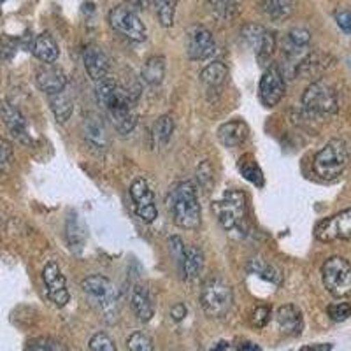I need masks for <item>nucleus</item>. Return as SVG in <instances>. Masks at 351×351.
<instances>
[{
	"mask_svg": "<svg viewBox=\"0 0 351 351\" xmlns=\"http://www.w3.org/2000/svg\"><path fill=\"white\" fill-rule=\"evenodd\" d=\"M95 97L97 102L108 112L109 121L116 128V132L127 136L136 128L137 116L134 111L136 97L132 95L128 90L120 86L111 77H106V80L97 83Z\"/></svg>",
	"mask_w": 351,
	"mask_h": 351,
	"instance_id": "nucleus-1",
	"label": "nucleus"
},
{
	"mask_svg": "<svg viewBox=\"0 0 351 351\" xmlns=\"http://www.w3.org/2000/svg\"><path fill=\"white\" fill-rule=\"evenodd\" d=\"M167 208L172 221L184 230H195L202 223L197 188L192 181H181L172 186L167 197Z\"/></svg>",
	"mask_w": 351,
	"mask_h": 351,
	"instance_id": "nucleus-2",
	"label": "nucleus"
},
{
	"mask_svg": "<svg viewBox=\"0 0 351 351\" xmlns=\"http://www.w3.org/2000/svg\"><path fill=\"white\" fill-rule=\"evenodd\" d=\"M81 290L88 302L102 313L104 319L112 324L118 316V307H120V291L114 287V283L108 280L106 276L93 274L81 281Z\"/></svg>",
	"mask_w": 351,
	"mask_h": 351,
	"instance_id": "nucleus-3",
	"label": "nucleus"
},
{
	"mask_svg": "<svg viewBox=\"0 0 351 351\" xmlns=\"http://www.w3.org/2000/svg\"><path fill=\"white\" fill-rule=\"evenodd\" d=\"M246 209L247 197L241 190H227L221 199L213 202V213L230 234H246Z\"/></svg>",
	"mask_w": 351,
	"mask_h": 351,
	"instance_id": "nucleus-4",
	"label": "nucleus"
},
{
	"mask_svg": "<svg viewBox=\"0 0 351 351\" xmlns=\"http://www.w3.org/2000/svg\"><path fill=\"white\" fill-rule=\"evenodd\" d=\"M350 148L341 139H332L324 148L316 153L313 160V171L318 178L325 181H332L339 178L350 165Z\"/></svg>",
	"mask_w": 351,
	"mask_h": 351,
	"instance_id": "nucleus-5",
	"label": "nucleus"
},
{
	"mask_svg": "<svg viewBox=\"0 0 351 351\" xmlns=\"http://www.w3.org/2000/svg\"><path fill=\"white\" fill-rule=\"evenodd\" d=\"M234 306V291L230 285L218 276L204 281L200 290V307L209 318H223Z\"/></svg>",
	"mask_w": 351,
	"mask_h": 351,
	"instance_id": "nucleus-6",
	"label": "nucleus"
},
{
	"mask_svg": "<svg viewBox=\"0 0 351 351\" xmlns=\"http://www.w3.org/2000/svg\"><path fill=\"white\" fill-rule=\"evenodd\" d=\"M302 106L315 116H332L339 109V97L328 81H313L302 93Z\"/></svg>",
	"mask_w": 351,
	"mask_h": 351,
	"instance_id": "nucleus-7",
	"label": "nucleus"
},
{
	"mask_svg": "<svg viewBox=\"0 0 351 351\" xmlns=\"http://www.w3.org/2000/svg\"><path fill=\"white\" fill-rule=\"evenodd\" d=\"M322 280L330 295L351 297V263L343 256H332L322 267Z\"/></svg>",
	"mask_w": 351,
	"mask_h": 351,
	"instance_id": "nucleus-8",
	"label": "nucleus"
},
{
	"mask_svg": "<svg viewBox=\"0 0 351 351\" xmlns=\"http://www.w3.org/2000/svg\"><path fill=\"white\" fill-rule=\"evenodd\" d=\"M109 25L116 34H120L125 39L132 40V43H143L148 37L146 27L141 21L139 14H137L130 5H116L109 11Z\"/></svg>",
	"mask_w": 351,
	"mask_h": 351,
	"instance_id": "nucleus-9",
	"label": "nucleus"
},
{
	"mask_svg": "<svg viewBox=\"0 0 351 351\" xmlns=\"http://www.w3.org/2000/svg\"><path fill=\"white\" fill-rule=\"evenodd\" d=\"M243 39L246 40L250 46L253 48L256 56V62L260 64V67H269L272 56L276 53V36L267 30L262 25H244L243 27Z\"/></svg>",
	"mask_w": 351,
	"mask_h": 351,
	"instance_id": "nucleus-10",
	"label": "nucleus"
},
{
	"mask_svg": "<svg viewBox=\"0 0 351 351\" xmlns=\"http://www.w3.org/2000/svg\"><path fill=\"white\" fill-rule=\"evenodd\" d=\"M315 236L322 243L351 239V208L322 219L315 227Z\"/></svg>",
	"mask_w": 351,
	"mask_h": 351,
	"instance_id": "nucleus-11",
	"label": "nucleus"
},
{
	"mask_svg": "<svg viewBox=\"0 0 351 351\" xmlns=\"http://www.w3.org/2000/svg\"><path fill=\"white\" fill-rule=\"evenodd\" d=\"M130 199L134 202L137 216L143 219L144 223H153L158 216V209H156L155 204V193L144 178H137V180L132 181Z\"/></svg>",
	"mask_w": 351,
	"mask_h": 351,
	"instance_id": "nucleus-12",
	"label": "nucleus"
},
{
	"mask_svg": "<svg viewBox=\"0 0 351 351\" xmlns=\"http://www.w3.org/2000/svg\"><path fill=\"white\" fill-rule=\"evenodd\" d=\"M287 92V83H285L283 72L276 65H269L262 74V80L258 84V97L265 108H274L281 102Z\"/></svg>",
	"mask_w": 351,
	"mask_h": 351,
	"instance_id": "nucleus-13",
	"label": "nucleus"
},
{
	"mask_svg": "<svg viewBox=\"0 0 351 351\" xmlns=\"http://www.w3.org/2000/svg\"><path fill=\"white\" fill-rule=\"evenodd\" d=\"M216 43L211 30L202 25H193L186 32V55L190 60L202 62L215 55Z\"/></svg>",
	"mask_w": 351,
	"mask_h": 351,
	"instance_id": "nucleus-14",
	"label": "nucleus"
},
{
	"mask_svg": "<svg viewBox=\"0 0 351 351\" xmlns=\"http://www.w3.org/2000/svg\"><path fill=\"white\" fill-rule=\"evenodd\" d=\"M43 281L48 297L56 307H65L71 300V293L67 288V280H65L64 272L60 265L56 262H48L43 271Z\"/></svg>",
	"mask_w": 351,
	"mask_h": 351,
	"instance_id": "nucleus-15",
	"label": "nucleus"
},
{
	"mask_svg": "<svg viewBox=\"0 0 351 351\" xmlns=\"http://www.w3.org/2000/svg\"><path fill=\"white\" fill-rule=\"evenodd\" d=\"M334 56H330L328 53H307L302 60L297 64V67L293 69V76L300 77V80L311 81L313 83V81L322 80V76L334 65Z\"/></svg>",
	"mask_w": 351,
	"mask_h": 351,
	"instance_id": "nucleus-16",
	"label": "nucleus"
},
{
	"mask_svg": "<svg viewBox=\"0 0 351 351\" xmlns=\"http://www.w3.org/2000/svg\"><path fill=\"white\" fill-rule=\"evenodd\" d=\"M0 116H2V121H4L5 128L9 130L12 139H16L18 143L25 144V146H30V144H32V137L28 134L25 116L21 114V111L16 106H12L11 102L5 100L4 104L0 106Z\"/></svg>",
	"mask_w": 351,
	"mask_h": 351,
	"instance_id": "nucleus-17",
	"label": "nucleus"
},
{
	"mask_svg": "<svg viewBox=\"0 0 351 351\" xmlns=\"http://www.w3.org/2000/svg\"><path fill=\"white\" fill-rule=\"evenodd\" d=\"M83 64L90 80L95 81V83L106 80L109 76V71H111L108 55L97 44H88L83 49Z\"/></svg>",
	"mask_w": 351,
	"mask_h": 351,
	"instance_id": "nucleus-18",
	"label": "nucleus"
},
{
	"mask_svg": "<svg viewBox=\"0 0 351 351\" xmlns=\"http://www.w3.org/2000/svg\"><path fill=\"white\" fill-rule=\"evenodd\" d=\"M36 84L40 92H44L48 97L55 95L67 88V76L62 69L55 67L53 64H46L37 71Z\"/></svg>",
	"mask_w": 351,
	"mask_h": 351,
	"instance_id": "nucleus-19",
	"label": "nucleus"
},
{
	"mask_svg": "<svg viewBox=\"0 0 351 351\" xmlns=\"http://www.w3.org/2000/svg\"><path fill=\"white\" fill-rule=\"evenodd\" d=\"M84 141H86L88 148L95 153H106L109 149L108 128L99 116H90L84 121Z\"/></svg>",
	"mask_w": 351,
	"mask_h": 351,
	"instance_id": "nucleus-20",
	"label": "nucleus"
},
{
	"mask_svg": "<svg viewBox=\"0 0 351 351\" xmlns=\"http://www.w3.org/2000/svg\"><path fill=\"white\" fill-rule=\"evenodd\" d=\"M216 137L225 148H239L250 137V127L243 120L227 121L218 128Z\"/></svg>",
	"mask_w": 351,
	"mask_h": 351,
	"instance_id": "nucleus-21",
	"label": "nucleus"
},
{
	"mask_svg": "<svg viewBox=\"0 0 351 351\" xmlns=\"http://www.w3.org/2000/svg\"><path fill=\"white\" fill-rule=\"evenodd\" d=\"M276 322L280 325V330L283 334L291 335V337H297V335L302 334L304 330V318L302 313L297 306L293 304H285L281 306L278 311H276Z\"/></svg>",
	"mask_w": 351,
	"mask_h": 351,
	"instance_id": "nucleus-22",
	"label": "nucleus"
},
{
	"mask_svg": "<svg viewBox=\"0 0 351 351\" xmlns=\"http://www.w3.org/2000/svg\"><path fill=\"white\" fill-rule=\"evenodd\" d=\"M309 44H311V32L307 28L295 27L291 28L290 32L287 34V37H285L283 51L287 56H290V58H299L300 62L309 53L307 51Z\"/></svg>",
	"mask_w": 351,
	"mask_h": 351,
	"instance_id": "nucleus-23",
	"label": "nucleus"
},
{
	"mask_svg": "<svg viewBox=\"0 0 351 351\" xmlns=\"http://www.w3.org/2000/svg\"><path fill=\"white\" fill-rule=\"evenodd\" d=\"M130 306L134 315L137 316V319L141 322H149L155 315V302H153V297L149 293V290L143 285H134L130 291Z\"/></svg>",
	"mask_w": 351,
	"mask_h": 351,
	"instance_id": "nucleus-24",
	"label": "nucleus"
},
{
	"mask_svg": "<svg viewBox=\"0 0 351 351\" xmlns=\"http://www.w3.org/2000/svg\"><path fill=\"white\" fill-rule=\"evenodd\" d=\"M204 265H206V256L204 252L197 246H186L184 247V255L180 262L181 276L184 281H195L199 280L204 272Z\"/></svg>",
	"mask_w": 351,
	"mask_h": 351,
	"instance_id": "nucleus-25",
	"label": "nucleus"
},
{
	"mask_svg": "<svg viewBox=\"0 0 351 351\" xmlns=\"http://www.w3.org/2000/svg\"><path fill=\"white\" fill-rule=\"evenodd\" d=\"M246 271L250 272V276H255L258 280L267 281L272 287L280 288L283 285V272L280 271V267H276L274 263L267 262V260L255 258L247 263Z\"/></svg>",
	"mask_w": 351,
	"mask_h": 351,
	"instance_id": "nucleus-26",
	"label": "nucleus"
},
{
	"mask_svg": "<svg viewBox=\"0 0 351 351\" xmlns=\"http://www.w3.org/2000/svg\"><path fill=\"white\" fill-rule=\"evenodd\" d=\"M228 69L223 62H213L200 72V81L209 92H219L223 84L227 83Z\"/></svg>",
	"mask_w": 351,
	"mask_h": 351,
	"instance_id": "nucleus-27",
	"label": "nucleus"
},
{
	"mask_svg": "<svg viewBox=\"0 0 351 351\" xmlns=\"http://www.w3.org/2000/svg\"><path fill=\"white\" fill-rule=\"evenodd\" d=\"M32 49L34 55H36L43 64H55L58 55H60V48H58L55 37L48 32H43L40 36L36 37Z\"/></svg>",
	"mask_w": 351,
	"mask_h": 351,
	"instance_id": "nucleus-28",
	"label": "nucleus"
},
{
	"mask_svg": "<svg viewBox=\"0 0 351 351\" xmlns=\"http://www.w3.org/2000/svg\"><path fill=\"white\" fill-rule=\"evenodd\" d=\"M297 0H262L260 9H262L272 21H287L288 18L295 12Z\"/></svg>",
	"mask_w": 351,
	"mask_h": 351,
	"instance_id": "nucleus-29",
	"label": "nucleus"
},
{
	"mask_svg": "<svg viewBox=\"0 0 351 351\" xmlns=\"http://www.w3.org/2000/svg\"><path fill=\"white\" fill-rule=\"evenodd\" d=\"M49 109H51L58 123H67L69 118L72 116V111H74V100H72V95L67 88L55 93V95H49Z\"/></svg>",
	"mask_w": 351,
	"mask_h": 351,
	"instance_id": "nucleus-30",
	"label": "nucleus"
},
{
	"mask_svg": "<svg viewBox=\"0 0 351 351\" xmlns=\"http://www.w3.org/2000/svg\"><path fill=\"white\" fill-rule=\"evenodd\" d=\"M141 77L149 86H160L165 80V56L153 55L144 62Z\"/></svg>",
	"mask_w": 351,
	"mask_h": 351,
	"instance_id": "nucleus-31",
	"label": "nucleus"
},
{
	"mask_svg": "<svg viewBox=\"0 0 351 351\" xmlns=\"http://www.w3.org/2000/svg\"><path fill=\"white\" fill-rule=\"evenodd\" d=\"M172 132H174V120L171 114L160 116L152 128V144L153 148H164L171 141Z\"/></svg>",
	"mask_w": 351,
	"mask_h": 351,
	"instance_id": "nucleus-32",
	"label": "nucleus"
},
{
	"mask_svg": "<svg viewBox=\"0 0 351 351\" xmlns=\"http://www.w3.org/2000/svg\"><path fill=\"white\" fill-rule=\"evenodd\" d=\"M237 169H239L241 176L244 180L250 181L255 186L262 188L265 180H263V171L260 169V165L256 164V160L253 158L252 155H244L239 158V164H237Z\"/></svg>",
	"mask_w": 351,
	"mask_h": 351,
	"instance_id": "nucleus-33",
	"label": "nucleus"
},
{
	"mask_svg": "<svg viewBox=\"0 0 351 351\" xmlns=\"http://www.w3.org/2000/svg\"><path fill=\"white\" fill-rule=\"evenodd\" d=\"M25 351H71L67 344L55 337H36L25 344Z\"/></svg>",
	"mask_w": 351,
	"mask_h": 351,
	"instance_id": "nucleus-34",
	"label": "nucleus"
},
{
	"mask_svg": "<svg viewBox=\"0 0 351 351\" xmlns=\"http://www.w3.org/2000/svg\"><path fill=\"white\" fill-rule=\"evenodd\" d=\"M162 27H172L176 18V0H153Z\"/></svg>",
	"mask_w": 351,
	"mask_h": 351,
	"instance_id": "nucleus-35",
	"label": "nucleus"
},
{
	"mask_svg": "<svg viewBox=\"0 0 351 351\" xmlns=\"http://www.w3.org/2000/svg\"><path fill=\"white\" fill-rule=\"evenodd\" d=\"M197 183L200 184L204 192H211L215 188V169H213L211 162L209 160H202L197 167Z\"/></svg>",
	"mask_w": 351,
	"mask_h": 351,
	"instance_id": "nucleus-36",
	"label": "nucleus"
},
{
	"mask_svg": "<svg viewBox=\"0 0 351 351\" xmlns=\"http://www.w3.org/2000/svg\"><path fill=\"white\" fill-rule=\"evenodd\" d=\"M128 351H155L153 341L144 332H134L127 339Z\"/></svg>",
	"mask_w": 351,
	"mask_h": 351,
	"instance_id": "nucleus-37",
	"label": "nucleus"
},
{
	"mask_svg": "<svg viewBox=\"0 0 351 351\" xmlns=\"http://www.w3.org/2000/svg\"><path fill=\"white\" fill-rule=\"evenodd\" d=\"M215 16L219 20H230L236 12V2L234 0H209Z\"/></svg>",
	"mask_w": 351,
	"mask_h": 351,
	"instance_id": "nucleus-38",
	"label": "nucleus"
},
{
	"mask_svg": "<svg viewBox=\"0 0 351 351\" xmlns=\"http://www.w3.org/2000/svg\"><path fill=\"white\" fill-rule=\"evenodd\" d=\"M12 164H14V149L8 139L0 136V172H9Z\"/></svg>",
	"mask_w": 351,
	"mask_h": 351,
	"instance_id": "nucleus-39",
	"label": "nucleus"
},
{
	"mask_svg": "<svg viewBox=\"0 0 351 351\" xmlns=\"http://www.w3.org/2000/svg\"><path fill=\"white\" fill-rule=\"evenodd\" d=\"M88 346L92 351H118L114 341L111 339V335H108L106 332H99V334L93 335Z\"/></svg>",
	"mask_w": 351,
	"mask_h": 351,
	"instance_id": "nucleus-40",
	"label": "nucleus"
},
{
	"mask_svg": "<svg viewBox=\"0 0 351 351\" xmlns=\"http://www.w3.org/2000/svg\"><path fill=\"white\" fill-rule=\"evenodd\" d=\"M327 315L332 322H344L351 316V304L350 302H334L327 307Z\"/></svg>",
	"mask_w": 351,
	"mask_h": 351,
	"instance_id": "nucleus-41",
	"label": "nucleus"
},
{
	"mask_svg": "<svg viewBox=\"0 0 351 351\" xmlns=\"http://www.w3.org/2000/svg\"><path fill=\"white\" fill-rule=\"evenodd\" d=\"M269 319H271V307L269 306H258L253 309V313L250 315V325L253 328H263L267 327Z\"/></svg>",
	"mask_w": 351,
	"mask_h": 351,
	"instance_id": "nucleus-42",
	"label": "nucleus"
},
{
	"mask_svg": "<svg viewBox=\"0 0 351 351\" xmlns=\"http://www.w3.org/2000/svg\"><path fill=\"white\" fill-rule=\"evenodd\" d=\"M335 23L344 34H351V11L350 9H341L335 12Z\"/></svg>",
	"mask_w": 351,
	"mask_h": 351,
	"instance_id": "nucleus-43",
	"label": "nucleus"
},
{
	"mask_svg": "<svg viewBox=\"0 0 351 351\" xmlns=\"http://www.w3.org/2000/svg\"><path fill=\"white\" fill-rule=\"evenodd\" d=\"M169 247H171L172 256H174L176 262L180 263L181 258H183V255H184V247H186L183 244V241H181V237H178V236L169 237Z\"/></svg>",
	"mask_w": 351,
	"mask_h": 351,
	"instance_id": "nucleus-44",
	"label": "nucleus"
},
{
	"mask_svg": "<svg viewBox=\"0 0 351 351\" xmlns=\"http://www.w3.org/2000/svg\"><path fill=\"white\" fill-rule=\"evenodd\" d=\"M171 316H172V319H174V322H181V319L186 316V307H184L183 304H176V306L172 307Z\"/></svg>",
	"mask_w": 351,
	"mask_h": 351,
	"instance_id": "nucleus-45",
	"label": "nucleus"
},
{
	"mask_svg": "<svg viewBox=\"0 0 351 351\" xmlns=\"http://www.w3.org/2000/svg\"><path fill=\"white\" fill-rule=\"evenodd\" d=\"M332 344H309V346L302 348L300 351H330Z\"/></svg>",
	"mask_w": 351,
	"mask_h": 351,
	"instance_id": "nucleus-46",
	"label": "nucleus"
},
{
	"mask_svg": "<svg viewBox=\"0 0 351 351\" xmlns=\"http://www.w3.org/2000/svg\"><path fill=\"white\" fill-rule=\"evenodd\" d=\"M127 2L132 5V8L139 9V11H144V9L148 8L152 0H127Z\"/></svg>",
	"mask_w": 351,
	"mask_h": 351,
	"instance_id": "nucleus-47",
	"label": "nucleus"
},
{
	"mask_svg": "<svg viewBox=\"0 0 351 351\" xmlns=\"http://www.w3.org/2000/svg\"><path fill=\"white\" fill-rule=\"evenodd\" d=\"M241 351H262V350H260L255 343H244L243 348H241Z\"/></svg>",
	"mask_w": 351,
	"mask_h": 351,
	"instance_id": "nucleus-48",
	"label": "nucleus"
},
{
	"mask_svg": "<svg viewBox=\"0 0 351 351\" xmlns=\"http://www.w3.org/2000/svg\"><path fill=\"white\" fill-rule=\"evenodd\" d=\"M213 351H227V343H218Z\"/></svg>",
	"mask_w": 351,
	"mask_h": 351,
	"instance_id": "nucleus-49",
	"label": "nucleus"
}]
</instances>
